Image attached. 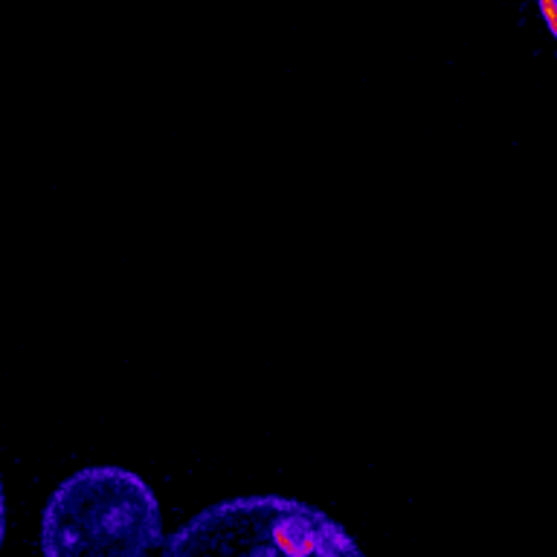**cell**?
Listing matches in <instances>:
<instances>
[{
	"label": "cell",
	"mask_w": 557,
	"mask_h": 557,
	"mask_svg": "<svg viewBox=\"0 0 557 557\" xmlns=\"http://www.w3.org/2000/svg\"><path fill=\"white\" fill-rule=\"evenodd\" d=\"M160 546V499L146 479L120 465L70 473L44 505V557H151Z\"/></svg>",
	"instance_id": "6da1fadb"
},
{
	"label": "cell",
	"mask_w": 557,
	"mask_h": 557,
	"mask_svg": "<svg viewBox=\"0 0 557 557\" xmlns=\"http://www.w3.org/2000/svg\"><path fill=\"white\" fill-rule=\"evenodd\" d=\"M154 557H366L334 517L294 496L221 499L163 540Z\"/></svg>",
	"instance_id": "7a4b0ae2"
},
{
	"label": "cell",
	"mask_w": 557,
	"mask_h": 557,
	"mask_svg": "<svg viewBox=\"0 0 557 557\" xmlns=\"http://www.w3.org/2000/svg\"><path fill=\"white\" fill-rule=\"evenodd\" d=\"M537 7L543 21H546L548 33L555 35V41H557V0H537Z\"/></svg>",
	"instance_id": "3957f363"
},
{
	"label": "cell",
	"mask_w": 557,
	"mask_h": 557,
	"mask_svg": "<svg viewBox=\"0 0 557 557\" xmlns=\"http://www.w3.org/2000/svg\"><path fill=\"white\" fill-rule=\"evenodd\" d=\"M3 534H7V499H3V485H0V546H3Z\"/></svg>",
	"instance_id": "277c9868"
}]
</instances>
